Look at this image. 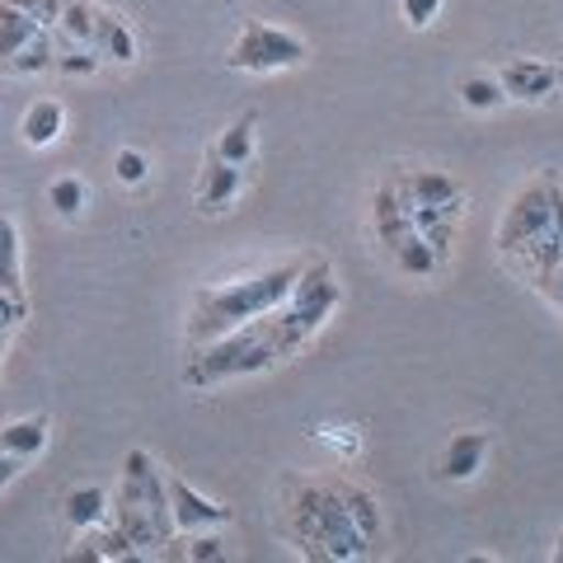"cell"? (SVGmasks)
<instances>
[{"label": "cell", "mask_w": 563, "mask_h": 563, "mask_svg": "<svg viewBox=\"0 0 563 563\" xmlns=\"http://www.w3.org/2000/svg\"><path fill=\"white\" fill-rule=\"evenodd\" d=\"M484 461H488V432H455L451 446L442 451L437 474L451 479V484H465V479H474V474L484 470Z\"/></svg>", "instance_id": "30bf717a"}, {"label": "cell", "mask_w": 563, "mask_h": 563, "mask_svg": "<svg viewBox=\"0 0 563 563\" xmlns=\"http://www.w3.org/2000/svg\"><path fill=\"white\" fill-rule=\"evenodd\" d=\"M399 188H404V198H409L413 207L461 198V184H455L451 174H442V169H399Z\"/></svg>", "instance_id": "5bb4252c"}, {"label": "cell", "mask_w": 563, "mask_h": 563, "mask_svg": "<svg viewBox=\"0 0 563 563\" xmlns=\"http://www.w3.org/2000/svg\"><path fill=\"white\" fill-rule=\"evenodd\" d=\"M0 451L20 455V461H33V455H43V451H47V413L5 422V428H0Z\"/></svg>", "instance_id": "9a60e30c"}, {"label": "cell", "mask_w": 563, "mask_h": 563, "mask_svg": "<svg viewBox=\"0 0 563 563\" xmlns=\"http://www.w3.org/2000/svg\"><path fill=\"white\" fill-rule=\"evenodd\" d=\"M282 517H287V531L301 544L306 559L352 563L376 554V540L347 512L339 474H314V479L291 474V479H282Z\"/></svg>", "instance_id": "6da1fadb"}, {"label": "cell", "mask_w": 563, "mask_h": 563, "mask_svg": "<svg viewBox=\"0 0 563 563\" xmlns=\"http://www.w3.org/2000/svg\"><path fill=\"white\" fill-rule=\"evenodd\" d=\"M240 188H244V169L217 161V155H207V165L198 174V211L202 217H221V211L235 207Z\"/></svg>", "instance_id": "9c48e42d"}, {"label": "cell", "mask_w": 563, "mask_h": 563, "mask_svg": "<svg viewBox=\"0 0 563 563\" xmlns=\"http://www.w3.org/2000/svg\"><path fill=\"white\" fill-rule=\"evenodd\" d=\"M47 207L57 211L62 221H76L85 211V184L76 179V174H62V179L47 184Z\"/></svg>", "instance_id": "603a6c76"}, {"label": "cell", "mask_w": 563, "mask_h": 563, "mask_svg": "<svg viewBox=\"0 0 563 563\" xmlns=\"http://www.w3.org/2000/svg\"><path fill=\"white\" fill-rule=\"evenodd\" d=\"M188 559H198V563H211V559H225V540L217 536H198L188 544Z\"/></svg>", "instance_id": "f1b7e54d"}, {"label": "cell", "mask_w": 563, "mask_h": 563, "mask_svg": "<svg viewBox=\"0 0 563 563\" xmlns=\"http://www.w3.org/2000/svg\"><path fill=\"white\" fill-rule=\"evenodd\" d=\"M113 521L128 531V540L146 554H161L174 540V517H169V488L161 465L151 461V451L132 446L122 455V484L113 493Z\"/></svg>", "instance_id": "3957f363"}, {"label": "cell", "mask_w": 563, "mask_h": 563, "mask_svg": "<svg viewBox=\"0 0 563 563\" xmlns=\"http://www.w3.org/2000/svg\"><path fill=\"white\" fill-rule=\"evenodd\" d=\"M70 559H95V563H132V559H141V550L128 540V531L113 521H99V526H90L85 531V540L70 550Z\"/></svg>", "instance_id": "8fae6325"}, {"label": "cell", "mask_w": 563, "mask_h": 563, "mask_svg": "<svg viewBox=\"0 0 563 563\" xmlns=\"http://www.w3.org/2000/svg\"><path fill=\"white\" fill-rule=\"evenodd\" d=\"M95 14L99 5H90V0H62V14H57V33H66L76 47H90L95 43Z\"/></svg>", "instance_id": "7402d4cb"}, {"label": "cell", "mask_w": 563, "mask_h": 563, "mask_svg": "<svg viewBox=\"0 0 563 563\" xmlns=\"http://www.w3.org/2000/svg\"><path fill=\"white\" fill-rule=\"evenodd\" d=\"M254 128H258V118H254V113H240L231 128L217 136L211 155H217V161H225V165H240V169H244V165L254 161Z\"/></svg>", "instance_id": "d6986e66"}, {"label": "cell", "mask_w": 563, "mask_h": 563, "mask_svg": "<svg viewBox=\"0 0 563 563\" xmlns=\"http://www.w3.org/2000/svg\"><path fill=\"white\" fill-rule=\"evenodd\" d=\"M540 296H544V301H550L554 310H563V263H559V268H554L550 277H544V287H540Z\"/></svg>", "instance_id": "4dcf8cb0"}, {"label": "cell", "mask_w": 563, "mask_h": 563, "mask_svg": "<svg viewBox=\"0 0 563 563\" xmlns=\"http://www.w3.org/2000/svg\"><path fill=\"white\" fill-rule=\"evenodd\" d=\"M554 559H559V563H563V540H559V550H554Z\"/></svg>", "instance_id": "1f68e13d"}, {"label": "cell", "mask_w": 563, "mask_h": 563, "mask_svg": "<svg viewBox=\"0 0 563 563\" xmlns=\"http://www.w3.org/2000/svg\"><path fill=\"white\" fill-rule=\"evenodd\" d=\"M559 188H563L559 174L544 169L536 184H526L517 198L507 202L503 221H498V250H503V258H517L526 244L550 231V221H554V192Z\"/></svg>", "instance_id": "5b68a950"}, {"label": "cell", "mask_w": 563, "mask_h": 563, "mask_svg": "<svg viewBox=\"0 0 563 563\" xmlns=\"http://www.w3.org/2000/svg\"><path fill=\"white\" fill-rule=\"evenodd\" d=\"M38 29L43 24L33 20V14H24L20 5H10V0H0V62H10Z\"/></svg>", "instance_id": "44dd1931"}, {"label": "cell", "mask_w": 563, "mask_h": 563, "mask_svg": "<svg viewBox=\"0 0 563 563\" xmlns=\"http://www.w3.org/2000/svg\"><path fill=\"white\" fill-rule=\"evenodd\" d=\"M306 263L301 258H287L277 263V268L258 273V277H244V282H225V287H207L192 296V320H188V343H211L221 339V333H231L240 324L258 320V314H268L273 306L287 301V291L296 287V277H301Z\"/></svg>", "instance_id": "7a4b0ae2"}, {"label": "cell", "mask_w": 563, "mask_h": 563, "mask_svg": "<svg viewBox=\"0 0 563 563\" xmlns=\"http://www.w3.org/2000/svg\"><path fill=\"white\" fill-rule=\"evenodd\" d=\"M113 174H118V179L122 184H146V174H151V161H146V155H141L136 146H122L118 155H113Z\"/></svg>", "instance_id": "484cf974"}, {"label": "cell", "mask_w": 563, "mask_h": 563, "mask_svg": "<svg viewBox=\"0 0 563 563\" xmlns=\"http://www.w3.org/2000/svg\"><path fill=\"white\" fill-rule=\"evenodd\" d=\"M0 66H5L10 76H47V70L57 66V47H52V33L38 29L20 52H14L10 62H0Z\"/></svg>", "instance_id": "ffe728a7"}, {"label": "cell", "mask_w": 563, "mask_h": 563, "mask_svg": "<svg viewBox=\"0 0 563 563\" xmlns=\"http://www.w3.org/2000/svg\"><path fill=\"white\" fill-rule=\"evenodd\" d=\"M343 498H347V512H352V521L362 526L372 540H380V503L366 493L362 484H352V479H343Z\"/></svg>", "instance_id": "cb8c5ba5"}, {"label": "cell", "mask_w": 563, "mask_h": 563, "mask_svg": "<svg viewBox=\"0 0 563 563\" xmlns=\"http://www.w3.org/2000/svg\"><path fill=\"white\" fill-rule=\"evenodd\" d=\"M29 461H20V455H10V451H0V493H5L14 479H20V470H24Z\"/></svg>", "instance_id": "f546056e"}, {"label": "cell", "mask_w": 563, "mask_h": 563, "mask_svg": "<svg viewBox=\"0 0 563 563\" xmlns=\"http://www.w3.org/2000/svg\"><path fill=\"white\" fill-rule=\"evenodd\" d=\"M95 57L99 62H118V66H128V62H136V38H132V29H128V20L122 14H113V10H99L95 14Z\"/></svg>", "instance_id": "7c38bea8"}, {"label": "cell", "mask_w": 563, "mask_h": 563, "mask_svg": "<svg viewBox=\"0 0 563 563\" xmlns=\"http://www.w3.org/2000/svg\"><path fill=\"white\" fill-rule=\"evenodd\" d=\"M385 250H390L395 268H399V273H409V277H432V273H442V263H437L432 244L422 240L418 231H404L399 240H390V244H385Z\"/></svg>", "instance_id": "ac0fdd59"}, {"label": "cell", "mask_w": 563, "mask_h": 563, "mask_svg": "<svg viewBox=\"0 0 563 563\" xmlns=\"http://www.w3.org/2000/svg\"><path fill=\"white\" fill-rule=\"evenodd\" d=\"M498 85H503V95L517 99V103H544V99L559 95L563 70L554 62H540V57H512V62H503Z\"/></svg>", "instance_id": "ba28073f"}, {"label": "cell", "mask_w": 563, "mask_h": 563, "mask_svg": "<svg viewBox=\"0 0 563 563\" xmlns=\"http://www.w3.org/2000/svg\"><path fill=\"white\" fill-rule=\"evenodd\" d=\"M277 362H287V347H282L273 310H268V314H258V320H250V324L221 333V339L198 343V352L188 357L184 380L192 385V390H207V385H221V380H235V376L273 372Z\"/></svg>", "instance_id": "277c9868"}, {"label": "cell", "mask_w": 563, "mask_h": 563, "mask_svg": "<svg viewBox=\"0 0 563 563\" xmlns=\"http://www.w3.org/2000/svg\"><path fill=\"white\" fill-rule=\"evenodd\" d=\"M66 132V109L57 99H38V103H29L24 118H20V141L33 151H47L52 141H62Z\"/></svg>", "instance_id": "4fadbf2b"}, {"label": "cell", "mask_w": 563, "mask_h": 563, "mask_svg": "<svg viewBox=\"0 0 563 563\" xmlns=\"http://www.w3.org/2000/svg\"><path fill=\"white\" fill-rule=\"evenodd\" d=\"M0 287L24 296V250H20V225L0 207Z\"/></svg>", "instance_id": "e0dca14e"}, {"label": "cell", "mask_w": 563, "mask_h": 563, "mask_svg": "<svg viewBox=\"0 0 563 563\" xmlns=\"http://www.w3.org/2000/svg\"><path fill=\"white\" fill-rule=\"evenodd\" d=\"M399 10H404V24L409 29H428L437 14H442V0H399Z\"/></svg>", "instance_id": "83f0119b"}, {"label": "cell", "mask_w": 563, "mask_h": 563, "mask_svg": "<svg viewBox=\"0 0 563 563\" xmlns=\"http://www.w3.org/2000/svg\"><path fill=\"white\" fill-rule=\"evenodd\" d=\"M461 99H465V109H474V113H493V109H503V103H507L498 76H470V80H461Z\"/></svg>", "instance_id": "d4e9b609"}, {"label": "cell", "mask_w": 563, "mask_h": 563, "mask_svg": "<svg viewBox=\"0 0 563 563\" xmlns=\"http://www.w3.org/2000/svg\"><path fill=\"white\" fill-rule=\"evenodd\" d=\"M109 507H113L109 488L90 484V488H70V493H66V503H62V512H66V521L76 526V531H90V526L109 521Z\"/></svg>", "instance_id": "2e32d148"}, {"label": "cell", "mask_w": 563, "mask_h": 563, "mask_svg": "<svg viewBox=\"0 0 563 563\" xmlns=\"http://www.w3.org/2000/svg\"><path fill=\"white\" fill-rule=\"evenodd\" d=\"M24 320H29V301H24V296H14V291L0 287V343H5Z\"/></svg>", "instance_id": "4316f807"}, {"label": "cell", "mask_w": 563, "mask_h": 563, "mask_svg": "<svg viewBox=\"0 0 563 563\" xmlns=\"http://www.w3.org/2000/svg\"><path fill=\"white\" fill-rule=\"evenodd\" d=\"M301 62H306V43L263 20H244L231 43V57H225L231 70H250V76H273V70H291Z\"/></svg>", "instance_id": "8992f818"}, {"label": "cell", "mask_w": 563, "mask_h": 563, "mask_svg": "<svg viewBox=\"0 0 563 563\" xmlns=\"http://www.w3.org/2000/svg\"><path fill=\"white\" fill-rule=\"evenodd\" d=\"M165 488H169V517H174V531H217V526L231 521V507L207 498V493H198L188 479H179V474H165Z\"/></svg>", "instance_id": "52a82bcc"}]
</instances>
